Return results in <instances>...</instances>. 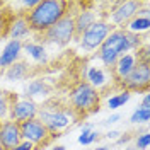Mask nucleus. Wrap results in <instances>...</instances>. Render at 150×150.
<instances>
[{
    "instance_id": "c85d7f7f",
    "label": "nucleus",
    "mask_w": 150,
    "mask_h": 150,
    "mask_svg": "<svg viewBox=\"0 0 150 150\" xmlns=\"http://www.w3.org/2000/svg\"><path fill=\"white\" fill-rule=\"evenodd\" d=\"M118 135H120V131H109V133H108L109 138H118Z\"/></svg>"
},
{
    "instance_id": "423d86ee",
    "label": "nucleus",
    "mask_w": 150,
    "mask_h": 150,
    "mask_svg": "<svg viewBox=\"0 0 150 150\" xmlns=\"http://www.w3.org/2000/svg\"><path fill=\"white\" fill-rule=\"evenodd\" d=\"M43 38L48 43H53L56 46H67L72 39L75 38V24H74V16L68 12L67 16L60 19L53 28H50L43 34Z\"/></svg>"
},
{
    "instance_id": "5701e85b",
    "label": "nucleus",
    "mask_w": 150,
    "mask_h": 150,
    "mask_svg": "<svg viewBox=\"0 0 150 150\" xmlns=\"http://www.w3.org/2000/svg\"><path fill=\"white\" fill-rule=\"evenodd\" d=\"M131 97L130 92H126V91H121L120 94H114L109 97V101H108V108L109 109H118V108H121L125 103H128Z\"/></svg>"
},
{
    "instance_id": "bb28decb",
    "label": "nucleus",
    "mask_w": 150,
    "mask_h": 150,
    "mask_svg": "<svg viewBox=\"0 0 150 150\" xmlns=\"http://www.w3.org/2000/svg\"><path fill=\"white\" fill-rule=\"evenodd\" d=\"M34 149V145H33V143H29V142H21V143H19L17 147H14V149L12 150H33Z\"/></svg>"
},
{
    "instance_id": "ddd939ff",
    "label": "nucleus",
    "mask_w": 150,
    "mask_h": 150,
    "mask_svg": "<svg viewBox=\"0 0 150 150\" xmlns=\"http://www.w3.org/2000/svg\"><path fill=\"white\" fill-rule=\"evenodd\" d=\"M21 50H22V41H19V39H10L9 43L4 46L2 53H0V67L9 68L12 63H16L19 55H21Z\"/></svg>"
},
{
    "instance_id": "2eb2a0df",
    "label": "nucleus",
    "mask_w": 150,
    "mask_h": 150,
    "mask_svg": "<svg viewBox=\"0 0 150 150\" xmlns=\"http://www.w3.org/2000/svg\"><path fill=\"white\" fill-rule=\"evenodd\" d=\"M10 36V39H22L24 36H28L29 34V28H28V22L24 21V16L21 14L17 16L16 19H12V22H10L9 26V33H7Z\"/></svg>"
},
{
    "instance_id": "20e7f679",
    "label": "nucleus",
    "mask_w": 150,
    "mask_h": 150,
    "mask_svg": "<svg viewBox=\"0 0 150 150\" xmlns=\"http://www.w3.org/2000/svg\"><path fill=\"white\" fill-rule=\"evenodd\" d=\"M38 120L55 137V133L67 128L74 120H77V116L70 109V106H62L60 103H45L41 108H38Z\"/></svg>"
},
{
    "instance_id": "473e14b6",
    "label": "nucleus",
    "mask_w": 150,
    "mask_h": 150,
    "mask_svg": "<svg viewBox=\"0 0 150 150\" xmlns=\"http://www.w3.org/2000/svg\"><path fill=\"white\" fill-rule=\"evenodd\" d=\"M0 125H2V123H0Z\"/></svg>"
},
{
    "instance_id": "393cba45",
    "label": "nucleus",
    "mask_w": 150,
    "mask_h": 150,
    "mask_svg": "<svg viewBox=\"0 0 150 150\" xmlns=\"http://www.w3.org/2000/svg\"><path fill=\"white\" fill-rule=\"evenodd\" d=\"M149 143H150V135L149 133H143L137 138V149L138 150H147L149 149Z\"/></svg>"
},
{
    "instance_id": "2f4dec72",
    "label": "nucleus",
    "mask_w": 150,
    "mask_h": 150,
    "mask_svg": "<svg viewBox=\"0 0 150 150\" xmlns=\"http://www.w3.org/2000/svg\"><path fill=\"white\" fill-rule=\"evenodd\" d=\"M0 150H5V149H4V147H2V145H0Z\"/></svg>"
},
{
    "instance_id": "7c9ffc66",
    "label": "nucleus",
    "mask_w": 150,
    "mask_h": 150,
    "mask_svg": "<svg viewBox=\"0 0 150 150\" xmlns=\"http://www.w3.org/2000/svg\"><path fill=\"white\" fill-rule=\"evenodd\" d=\"M96 150H109L108 147H101V149H96Z\"/></svg>"
},
{
    "instance_id": "7ed1b4c3",
    "label": "nucleus",
    "mask_w": 150,
    "mask_h": 150,
    "mask_svg": "<svg viewBox=\"0 0 150 150\" xmlns=\"http://www.w3.org/2000/svg\"><path fill=\"white\" fill-rule=\"evenodd\" d=\"M99 103H101L99 91L94 89L91 84H87L85 80L79 82L70 91V96H68V106L75 112L77 118L99 111Z\"/></svg>"
},
{
    "instance_id": "b1692460",
    "label": "nucleus",
    "mask_w": 150,
    "mask_h": 150,
    "mask_svg": "<svg viewBox=\"0 0 150 150\" xmlns=\"http://www.w3.org/2000/svg\"><path fill=\"white\" fill-rule=\"evenodd\" d=\"M97 138V131L91 130V125H85L84 130H82V135L79 137V143L80 145H91L92 142H96Z\"/></svg>"
},
{
    "instance_id": "f03ea898",
    "label": "nucleus",
    "mask_w": 150,
    "mask_h": 150,
    "mask_svg": "<svg viewBox=\"0 0 150 150\" xmlns=\"http://www.w3.org/2000/svg\"><path fill=\"white\" fill-rule=\"evenodd\" d=\"M142 39L138 34L130 33L126 29H112L103 45L97 48L99 58L108 68H112L116 60L125 53H130L131 50H140Z\"/></svg>"
},
{
    "instance_id": "dca6fc26",
    "label": "nucleus",
    "mask_w": 150,
    "mask_h": 150,
    "mask_svg": "<svg viewBox=\"0 0 150 150\" xmlns=\"http://www.w3.org/2000/svg\"><path fill=\"white\" fill-rule=\"evenodd\" d=\"M150 121V97L149 94H145L143 101H142V106L137 108L135 112L131 114L130 123H149Z\"/></svg>"
},
{
    "instance_id": "1a4fd4ad",
    "label": "nucleus",
    "mask_w": 150,
    "mask_h": 150,
    "mask_svg": "<svg viewBox=\"0 0 150 150\" xmlns=\"http://www.w3.org/2000/svg\"><path fill=\"white\" fill-rule=\"evenodd\" d=\"M142 9V2L137 0H128V2H120L116 4V7L112 9L111 14V22L114 26H120V28H126V24L130 22L133 17H137L138 10ZM109 22V24H111ZM112 26V28H114Z\"/></svg>"
},
{
    "instance_id": "9b49d317",
    "label": "nucleus",
    "mask_w": 150,
    "mask_h": 150,
    "mask_svg": "<svg viewBox=\"0 0 150 150\" xmlns=\"http://www.w3.org/2000/svg\"><path fill=\"white\" fill-rule=\"evenodd\" d=\"M21 142H22V137H21L19 123L12 121V120H5L0 125V145L5 150H12Z\"/></svg>"
},
{
    "instance_id": "0eeeda50",
    "label": "nucleus",
    "mask_w": 150,
    "mask_h": 150,
    "mask_svg": "<svg viewBox=\"0 0 150 150\" xmlns=\"http://www.w3.org/2000/svg\"><path fill=\"white\" fill-rule=\"evenodd\" d=\"M112 31V26L108 21H96L89 29H85L82 33L80 39V46L84 48L85 51H92L103 45V41L108 38V34Z\"/></svg>"
},
{
    "instance_id": "4be33fe9",
    "label": "nucleus",
    "mask_w": 150,
    "mask_h": 150,
    "mask_svg": "<svg viewBox=\"0 0 150 150\" xmlns=\"http://www.w3.org/2000/svg\"><path fill=\"white\" fill-rule=\"evenodd\" d=\"M150 26V19L149 17H143V16H137V17H133L126 24V31H130V33H135V34H138L142 31H147Z\"/></svg>"
},
{
    "instance_id": "aec40b11",
    "label": "nucleus",
    "mask_w": 150,
    "mask_h": 150,
    "mask_svg": "<svg viewBox=\"0 0 150 150\" xmlns=\"http://www.w3.org/2000/svg\"><path fill=\"white\" fill-rule=\"evenodd\" d=\"M50 85L43 80V79H36L33 80L31 84L28 85L26 92H28V99L29 97H36V96H45V94H50Z\"/></svg>"
},
{
    "instance_id": "f8f14e48",
    "label": "nucleus",
    "mask_w": 150,
    "mask_h": 150,
    "mask_svg": "<svg viewBox=\"0 0 150 150\" xmlns=\"http://www.w3.org/2000/svg\"><path fill=\"white\" fill-rule=\"evenodd\" d=\"M138 60H140V58H138V51H137V53H125V55H121L116 60V63L112 65V75H114V79H116L118 82L123 80V79L137 67Z\"/></svg>"
},
{
    "instance_id": "6e6552de",
    "label": "nucleus",
    "mask_w": 150,
    "mask_h": 150,
    "mask_svg": "<svg viewBox=\"0 0 150 150\" xmlns=\"http://www.w3.org/2000/svg\"><path fill=\"white\" fill-rule=\"evenodd\" d=\"M19 128H21V137L24 142H29L33 145H41V143H46L50 140V137H53L48 128L39 121L38 118L28 120V121L19 123Z\"/></svg>"
},
{
    "instance_id": "a878e982",
    "label": "nucleus",
    "mask_w": 150,
    "mask_h": 150,
    "mask_svg": "<svg viewBox=\"0 0 150 150\" xmlns=\"http://www.w3.org/2000/svg\"><path fill=\"white\" fill-rule=\"evenodd\" d=\"M10 22H12V21H7L4 12H0V36H4V34H7V33H9Z\"/></svg>"
},
{
    "instance_id": "412c9836",
    "label": "nucleus",
    "mask_w": 150,
    "mask_h": 150,
    "mask_svg": "<svg viewBox=\"0 0 150 150\" xmlns=\"http://www.w3.org/2000/svg\"><path fill=\"white\" fill-rule=\"evenodd\" d=\"M17 97H14L10 92L5 91H0V120H9V111L12 103L16 101Z\"/></svg>"
},
{
    "instance_id": "a211bd4d",
    "label": "nucleus",
    "mask_w": 150,
    "mask_h": 150,
    "mask_svg": "<svg viewBox=\"0 0 150 150\" xmlns=\"http://www.w3.org/2000/svg\"><path fill=\"white\" fill-rule=\"evenodd\" d=\"M106 74H104L103 68H97V67H89L87 68V84H91L94 89H97V87H103L106 84Z\"/></svg>"
},
{
    "instance_id": "f3484780",
    "label": "nucleus",
    "mask_w": 150,
    "mask_h": 150,
    "mask_svg": "<svg viewBox=\"0 0 150 150\" xmlns=\"http://www.w3.org/2000/svg\"><path fill=\"white\" fill-rule=\"evenodd\" d=\"M29 72V67L26 62H16V63H12V65L7 68V72H5V79L7 80H22Z\"/></svg>"
},
{
    "instance_id": "cd10ccee",
    "label": "nucleus",
    "mask_w": 150,
    "mask_h": 150,
    "mask_svg": "<svg viewBox=\"0 0 150 150\" xmlns=\"http://www.w3.org/2000/svg\"><path fill=\"white\" fill-rule=\"evenodd\" d=\"M120 120H121V116H120V114H112V116H109V118L104 121V125H112V123H118Z\"/></svg>"
},
{
    "instance_id": "f257e3e1",
    "label": "nucleus",
    "mask_w": 150,
    "mask_h": 150,
    "mask_svg": "<svg viewBox=\"0 0 150 150\" xmlns=\"http://www.w3.org/2000/svg\"><path fill=\"white\" fill-rule=\"evenodd\" d=\"M70 5L72 4L65 0H41L36 7L22 12V16H24V21L28 22L29 31L45 34L63 16L68 14Z\"/></svg>"
},
{
    "instance_id": "c756f323",
    "label": "nucleus",
    "mask_w": 150,
    "mask_h": 150,
    "mask_svg": "<svg viewBox=\"0 0 150 150\" xmlns=\"http://www.w3.org/2000/svg\"><path fill=\"white\" fill-rule=\"evenodd\" d=\"M51 150H65V147H56V149H51Z\"/></svg>"
},
{
    "instance_id": "9d476101",
    "label": "nucleus",
    "mask_w": 150,
    "mask_h": 150,
    "mask_svg": "<svg viewBox=\"0 0 150 150\" xmlns=\"http://www.w3.org/2000/svg\"><path fill=\"white\" fill-rule=\"evenodd\" d=\"M38 118V104L31 99H16L9 111V120L16 123H22Z\"/></svg>"
},
{
    "instance_id": "39448f33",
    "label": "nucleus",
    "mask_w": 150,
    "mask_h": 150,
    "mask_svg": "<svg viewBox=\"0 0 150 150\" xmlns=\"http://www.w3.org/2000/svg\"><path fill=\"white\" fill-rule=\"evenodd\" d=\"M150 84V63L149 60H138L137 67L126 75L123 80L118 82V85L126 92H143L147 94Z\"/></svg>"
},
{
    "instance_id": "6ab92c4d",
    "label": "nucleus",
    "mask_w": 150,
    "mask_h": 150,
    "mask_svg": "<svg viewBox=\"0 0 150 150\" xmlns=\"http://www.w3.org/2000/svg\"><path fill=\"white\" fill-rule=\"evenodd\" d=\"M24 50H26V53H28L33 60H36L39 63H45L46 62V50L43 45H38V43H26V45H22Z\"/></svg>"
},
{
    "instance_id": "4468645a",
    "label": "nucleus",
    "mask_w": 150,
    "mask_h": 150,
    "mask_svg": "<svg viewBox=\"0 0 150 150\" xmlns=\"http://www.w3.org/2000/svg\"><path fill=\"white\" fill-rule=\"evenodd\" d=\"M96 21H97V17H96V12H94L92 9H82V10H79V12L74 16L75 36L80 38V36H82V33H84L85 29L91 28Z\"/></svg>"
}]
</instances>
